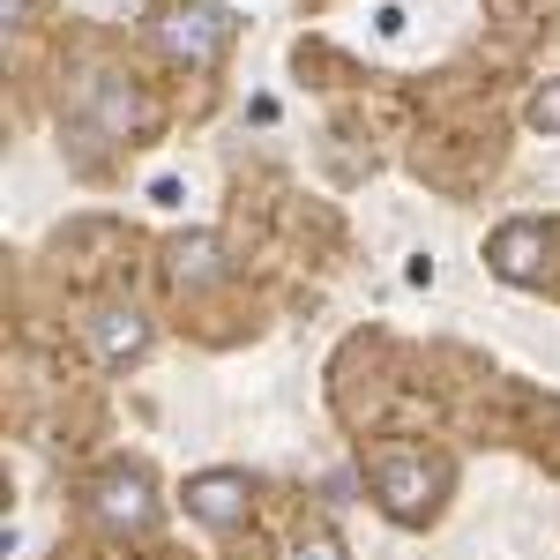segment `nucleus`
Segmentation results:
<instances>
[{
    "instance_id": "nucleus-1",
    "label": "nucleus",
    "mask_w": 560,
    "mask_h": 560,
    "mask_svg": "<svg viewBox=\"0 0 560 560\" xmlns=\"http://www.w3.org/2000/svg\"><path fill=\"white\" fill-rule=\"evenodd\" d=\"M366 478H374V493H382V509L396 523H427L433 516V493L448 486V471L433 464L427 448H382V456L366 464Z\"/></svg>"
},
{
    "instance_id": "nucleus-2",
    "label": "nucleus",
    "mask_w": 560,
    "mask_h": 560,
    "mask_svg": "<svg viewBox=\"0 0 560 560\" xmlns=\"http://www.w3.org/2000/svg\"><path fill=\"white\" fill-rule=\"evenodd\" d=\"M232 8H217V0H179L173 15L158 23V38H165V52L173 60H187V68H217L224 60V45H232Z\"/></svg>"
},
{
    "instance_id": "nucleus-3",
    "label": "nucleus",
    "mask_w": 560,
    "mask_h": 560,
    "mask_svg": "<svg viewBox=\"0 0 560 560\" xmlns=\"http://www.w3.org/2000/svg\"><path fill=\"white\" fill-rule=\"evenodd\" d=\"M90 501H97V523H105V530H128V538H142V530L158 523V493H150V471H135V464L105 471Z\"/></svg>"
},
{
    "instance_id": "nucleus-4",
    "label": "nucleus",
    "mask_w": 560,
    "mask_h": 560,
    "mask_svg": "<svg viewBox=\"0 0 560 560\" xmlns=\"http://www.w3.org/2000/svg\"><path fill=\"white\" fill-rule=\"evenodd\" d=\"M187 516L210 523V530H240V523H247V478H240V471L187 478Z\"/></svg>"
},
{
    "instance_id": "nucleus-5",
    "label": "nucleus",
    "mask_w": 560,
    "mask_h": 560,
    "mask_svg": "<svg viewBox=\"0 0 560 560\" xmlns=\"http://www.w3.org/2000/svg\"><path fill=\"white\" fill-rule=\"evenodd\" d=\"M90 345H97V359H105V366H128V359H142V351H150V314H142V306H97V314H90Z\"/></svg>"
},
{
    "instance_id": "nucleus-6",
    "label": "nucleus",
    "mask_w": 560,
    "mask_h": 560,
    "mask_svg": "<svg viewBox=\"0 0 560 560\" xmlns=\"http://www.w3.org/2000/svg\"><path fill=\"white\" fill-rule=\"evenodd\" d=\"M486 261H493V277H509V284H538V269H546V232H538L530 217H516V224L493 232Z\"/></svg>"
},
{
    "instance_id": "nucleus-7",
    "label": "nucleus",
    "mask_w": 560,
    "mask_h": 560,
    "mask_svg": "<svg viewBox=\"0 0 560 560\" xmlns=\"http://www.w3.org/2000/svg\"><path fill=\"white\" fill-rule=\"evenodd\" d=\"M83 97L97 105V128H105V135H128V128H142V120H150V105H142L128 83H113V75H90Z\"/></svg>"
},
{
    "instance_id": "nucleus-8",
    "label": "nucleus",
    "mask_w": 560,
    "mask_h": 560,
    "mask_svg": "<svg viewBox=\"0 0 560 560\" xmlns=\"http://www.w3.org/2000/svg\"><path fill=\"white\" fill-rule=\"evenodd\" d=\"M217 277H224V269H217V240L195 232V240H179V247H173V284H179V292H187V284H217Z\"/></svg>"
},
{
    "instance_id": "nucleus-9",
    "label": "nucleus",
    "mask_w": 560,
    "mask_h": 560,
    "mask_svg": "<svg viewBox=\"0 0 560 560\" xmlns=\"http://www.w3.org/2000/svg\"><path fill=\"white\" fill-rule=\"evenodd\" d=\"M530 128H538V135H560V75L530 90Z\"/></svg>"
},
{
    "instance_id": "nucleus-10",
    "label": "nucleus",
    "mask_w": 560,
    "mask_h": 560,
    "mask_svg": "<svg viewBox=\"0 0 560 560\" xmlns=\"http://www.w3.org/2000/svg\"><path fill=\"white\" fill-rule=\"evenodd\" d=\"M292 560H345V546H337V530H300Z\"/></svg>"
},
{
    "instance_id": "nucleus-11",
    "label": "nucleus",
    "mask_w": 560,
    "mask_h": 560,
    "mask_svg": "<svg viewBox=\"0 0 560 560\" xmlns=\"http://www.w3.org/2000/svg\"><path fill=\"white\" fill-rule=\"evenodd\" d=\"M31 8H38V0H8V23H31Z\"/></svg>"
}]
</instances>
